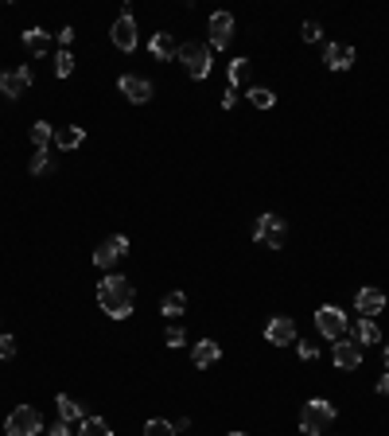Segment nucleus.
I'll return each instance as SVG.
<instances>
[{"mask_svg":"<svg viewBox=\"0 0 389 436\" xmlns=\"http://www.w3.org/2000/svg\"><path fill=\"white\" fill-rule=\"evenodd\" d=\"M78 436H113V429H110V421H102V417H86Z\"/></svg>","mask_w":389,"mask_h":436,"instance_id":"24","label":"nucleus"},{"mask_svg":"<svg viewBox=\"0 0 389 436\" xmlns=\"http://www.w3.org/2000/svg\"><path fill=\"white\" fill-rule=\"evenodd\" d=\"M110 39H113V47H117V51H137V20H132V8L129 4L121 8V16L113 20Z\"/></svg>","mask_w":389,"mask_h":436,"instance_id":"6","label":"nucleus"},{"mask_svg":"<svg viewBox=\"0 0 389 436\" xmlns=\"http://www.w3.org/2000/svg\"><path fill=\"white\" fill-rule=\"evenodd\" d=\"M47 436H70V425H66V421L51 425V429H47Z\"/></svg>","mask_w":389,"mask_h":436,"instance_id":"35","label":"nucleus"},{"mask_svg":"<svg viewBox=\"0 0 389 436\" xmlns=\"http://www.w3.org/2000/svg\"><path fill=\"white\" fill-rule=\"evenodd\" d=\"M12 355H16V339H12V335H4V331H0V358L8 363Z\"/></svg>","mask_w":389,"mask_h":436,"instance_id":"32","label":"nucleus"},{"mask_svg":"<svg viewBox=\"0 0 389 436\" xmlns=\"http://www.w3.org/2000/svg\"><path fill=\"white\" fill-rule=\"evenodd\" d=\"M385 370H389V347H385Z\"/></svg>","mask_w":389,"mask_h":436,"instance_id":"38","label":"nucleus"},{"mask_svg":"<svg viewBox=\"0 0 389 436\" xmlns=\"http://www.w3.org/2000/svg\"><path fill=\"white\" fill-rule=\"evenodd\" d=\"M265 343H272V347H288V343H296V319H288V316L269 319V327H265Z\"/></svg>","mask_w":389,"mask_h":436,"instance_id":"10","label":"nucleus"},{"mask_svg":"<svg viewBox=\"0 0 389 436\" xmlns=\"http://www.w3.org/2000/svg\"><path fill=\"white\" fill-rule=\"evenodd\" d=\"M125 253H129V238L125 234H113V238H105V242L94 250V265L97 269H110V265H117Z\"/></svg>","mask_w":389,"mask_h":436,"instance_id":"9","label":"nucleus"},{"mask_svg":"<svg viewBox=\"0 0 389 436\" xmlns=\"http://www.w3.org/2000/svg\"><path fill=\"white\" fill-rule=\"evenodd\" d=\"M43 432V417L36 405H16L4 421V436H39Z\"/></svg>","mask_w":389,"mask_h":436,"instance_id":"3","label":"nucleus"},{"mask_svg":"<svg viewBox=\"0 0 389 436\" xmlns=\"http://www.w3.org/2000/svg\"><path fill=\"white\" fill-rule=\"evenodd\" d=\"M28 86H31V70L28 67H16V70L0 74V94H8V97H20Z\"/></svg>","mask_w":389,"mask_h":436,"instance_id":"14","label":"nucleus"},{"mask_svg":"<svg viewBox=\"0 0 389 436\" xmlns=\"http://www.w3.org/2000/svg\"><path fill=\"white\" fill-rule=\"evenodd\" d=\"M55 405H59V417H63L66 425H70V421H86V413H82V405H78V401H70V398H66V393H59V398H55Z\"/></svg>","mask_w":389,"mask_h":436,"instance_id":"22","label":"nucleus"},{"mask_svg":"<svg viewBox=\"0 0 389 436\" xmlns=\"http://www.w3.org/2000/svg\"><path fill=\"white\" fill-rule=\"evenodd\" d=\"M218 355H222V347H218L214 339H198L195 347H191V363H195L198 370L214 366V363H218Z\"/></svg>","mask_w":389,"mask_h":436,"instance_id":"16","label":"nucleus"},{"mask_svg":"<svg viewBox=\"0 0 389 436\" xmlns=\"http://www.w3.org/2000/svg\"><path fill=\"white\" fill-rule=\"evenodd\" d=\"M164 343H168L171 351H176V347H183V343H187V331H183V327H168V335H164Z\"/></svg>","mask_w":389,"mask_h":436,"instance_id":"31","label":"nucleus"},{"mask_svg":"<svg viewBox=\"0 0 389 436\" xmlns=\"http://www.w3.org/2000/svg\"><path fill=\"white\" fill-rule=\"evenodd\" d=\"M23 47H28L31 55H47L51 51V36H47L43 28H28L23 31Z\"/></svg>","mask_w":389,"mask_h":436,"instance_id":"19","label":"nucleus"},{"mask_svg":"<svg viewBox=\"0 0 389 436\" xmlns=\"http://www.w3.org/2000/svg\"><path fill=\"white\" fill-rule=\"evenodd\" d=\"M316 327H319V335H324V339L339 343L346 335V312L335 308V304H324V308L316 312Z\"/></svg>","mask_w":389,"mask_h":436,"instance_id":"5","label":"nucleus"},{"mask_svg":"<svg viewBox=\"0 0 389 436\" xmlns=\"http://www.w3.org/2000/svg\"><path fill=\"white\" fill-rule=\"evenodd\" d=\"M144 436H176V425L164 421V417H152V421L144 425Z\"/></svg>","mask_w":389,"mask_h":436,"instance_id":"27","label":"nucleus"},{"mask_svg":"<svg viewBox=\"0 0 389 436\" xmlns=\"http://www.w3.org/2000/svg\"><path fill=\"white\" fill-rule=\"evenodd\" d=\"M70 39H74V28H63V31H59V43L66 47V51H70Z\"/></svg>","mask_w":389,"mask_h":436,"instance_id":"36","label":"nucleus"},{"mask_svg":"<svg viewBox=\"0 0 389 436\" xmlns=\"http://www.w3.org/2000/svg\"><path fill=\"white\" fill-rule=\"evenodd\" d=\"M160 312H164V316H171V319L183 316V312H187V296H183V292H168V296L160 300Z\"/></svg>","mask_w":389,"mask_h":436,"instance_id":"23","label":"nucleus"},{"mask_svg":"<svg viewBox=\"0 0 389 436\" xmlns=\"http://www.w3.org/2000/svg\"><path fill=\"white\" fill-rule=\"evenodd\" d=\"M176 59L183 63V70L191 74V78H206L211 74V47L206 43H179V51H176Z\"/></svg>","mask_w":389,"mask_h":436,"instance_id":"4","label":"nucleus"},{"mask_svg":"<svg viewBox=\"0 0 389 436\" xmlns=\"http://www.w3.org/2000/svg\"><path fill=\"white\" fill-rule=\"evenodd\" d=\"M253 242H261V245H269V250H280L284 245V218L280 215H261L257 218V226H253Z\"/></svg>","mask_w":389,"mask_h":436,"instance_id":"7","label":"nucleus"},{"mask_svg":"<svg viewBox=\"0 0 389 436\" xmlns=\"http://www.w3.org/2000/svg\"><path fill=\"white\" fill-rule=\"evenodd\" d=\"M362 355H366V347H362L354 335H351V339L343 335V339L335 343V351H331V358H335L339 370H358V366H362Z\"/></svg>","mask_w":389,"mask_h":436,"instance_id":"8","label":"nucleus"},{"mask_svg":"<svg viewBox=\"0 0 389 436\" xmlns=\"http://www.w3.org/2000/svg\"><path fill=\"white\" fill-rule=\"evenodd\" d=\"M148 47H152V55H156V59H164V63H168V59H176V51H179V43L168 36V31H156V36H152V43H148Z\"/></svg>","mask_w":389,"mask_h":436,"instance_id":"18","label":"nucleus"},{"mask_svg":"<svg viewBox=\"0 0 389 436\" xmlns=\"http://www.w3.org/2000/svg\"><path fill=\"white\" fill-rule=\"evenodd\" d=\"M82 141H86V129H82V125H63V129H55V144H59L63 152H74Z\"/></svg>","mask_w":389,"mask_h":436,"instance_id":"17","label":"nucleus"},{"mask_svg":"<svg viewBox=\"0 0 389 436\" xmlns=\"http://www.w3.org/2000/svg\"><path fill=\"white\" fill-rule=\"evenodd\" d=\"M324 63H327L331 70H351L354 67V47L351 43H327Z\"/></svg>","mask_w":389,"mask_h":436,"instance_id":"15","label":"nucleus"},{"mask_svg":"<svg viewBox=\"0 0 389 436\" xmlns=\"http://www.w3.org/2000/svg\"><path fill=\"white\" fill-rule=\"evenodd\" d=\"M300 36H304V43H316L319 36H324V28H319L316 20H304V28H300Z\"/></svg>","mask_w":389,"mask_h":436,"instance_id":"30","label":"nucleus"},{"mask_svg":"<svg viewBox=\"0 0 389 436\" xmlns=\"http://www.w3.org/2000/svg\"><path fill=\"white\" fill-rule=\"evenodd\" d=\"M230 436H250V432H230Z\"/></svg>","mask_w":389,"mask_h":436,"instance_id":"39","label":"nucleus"},{"mask_svg":"<svg viewBox=\"0 0 389 436\" xmlns=\"http://www.w3.org/2000/svg\"><path fill=\"white\" fill-rule=\"evenodd\" d=\"M250 102L257 105V110H272V105H277V94H272L269 86H253L250 90Z\"/></svg>","mask_w":389,"mask_h":436,"instance_id":"25","label":"nucleus"},{"mask_svg":"<svg viewBox=\"0 0 389 436\" xmlns=\"http://www.w3.org/2000/svg\"><path fill=\"white\" fill-rule=\"evenodd\" d=\"M117 86H121V94H125L132 105H144L148 97H152V82H148V78H140V74H121V82H117Z\"/></svg>","mask_w":389,"mask_h":436,"instance_id":"11","label":"nucleus"},{"mask_svg":"<svg viewBox=\"0 0 389 436\" xmlns=\"http://www.w3.org/2000/svg\"><path fill=\"white\" fill-rule=\"evenodd\" d=\"M378 393H385V398H389V370H385L382 378H378Z\"/></svg>","mask_w":389,"mask_h":436,"instance_id":"37","label":"nucleus"},{"mask_svg":"<svg viewBox=\"0 0 389 436\" xmlns=\"http://www.w3.org/2000/svg\"><path fill=\"white\" fill-rule=\"evenodd\" d=\"M51 168H55V164H51V156H47V152H36V156H31V164H28L31 176H43V171H51Z\"/></svg>","mask_w":389,"mask_h":436,"instance_id":"28","label":"nucleus"},{"mask_svg":"<svg viewBox=\"0 0 389 436\" xmlns=\"http://www.w3.org/2000/svg\"><path fill=\"white\" fill-rule=\"evenodd\" d=\"M97 304H102V312L110 319H129L132 316V304H137V296H132V281L121 273H110L97 281Z\"/></svg>","mask_w":389,"mask_h":436,"instance_id":"1","label":"nucleus"},{"mask_svg":"<svg viewBox=\"0 0 389 436\" xmlns=\"http://www.w3.org/2000/svg\"><path fill=\"white\" fill-rule=\"evenodd\" d=\"M351 335L362 343V347H370V343H378V339H382V331H378V324H374V319H366V316H362L358 324H354V331H351Z\"/></svg>","mask_w":389,"mask_h":436,"instance_id":"20","label":"nucleus"},{"mask_svg":"<svg viewBox=\"0 0 389 436\" xmlns=\"http://www.w3.org/2000/svg\"><path fill=\"white\" fill-rule=\"evenodd\" d=\"M245 78H250V59H234L230 63V90H238Z\"/></svg>","mask_w":389,"mask_h":436,"instance_id":"26","label":"nucleus"},{"mask_svg":"<svg viewBox=\"0 0 389 436\" xmlns=\"http://www.w3.org/2000/svg\"><path fill=\"white\" fill-rule=\"evenodd\" d=\"M331 425H335V405L324 398H311L308 405L300 409V432L304 436H324Z\"/></svg>","mask_w":389,"mask_h":436,"instance_id":"2","label":"nucleus"},{"mask_svg":"<svg viewBox=\"0 0 389 436\" xmlns=\"http://www.w3.org/2000/svg\"><path fill=\"white\" fill-rule=\"evenodd\" d=\"M230 39H234V16H230V12H214L211 16V47L226 51Z\"/></svg>","mask_w":389,"mask_h":436,"instance_id":"12","label":"nucleus"},{"mask_svg":"<svg viewBox=\"0 0 389 436\" xmlns=\"http://www.w3.org/2000/svg\"><path fill=\"white\" fill-rule=\"evenodd\" d=\"M316 355H319V351H316V343H300V358H304V363H311Z\"/></svg>","mask_w":389,"mask_h":436,"instance_id":"33","label":"nucleus"},{"mask_svg":"<svg viewBox=\"0 0 389 436\" xmlns=\"http://www.w3.org/2000/svg\"><path fill=\"white\" fill-rule=\"evenodd\" d=\"M238 105V90H226V94H222V110H234Z\"/></svg>","mask_w":389,"mask_h":436,"instance_id":"34","label":"nucleus"},{"mask_svg":"<svg viewBox=\"0 0 389 436\" xmlns=\"http://www.w3.org/2000/svg\"><path fill=\"white\" fill-rule=\"evenodd\" d=\"M70 70H74V55L59 51V55H55V74H59V78H70Z\"/></svg>","mask_w":389,"mask_h":436,"instance_id":"29","label":"nucleus"},{"mask_svg":"<svg viewBox=\"0 0 389 436\" xmlns=\"http://www.w3.org/2000/svg\"><path fill=\"white\" fill-rule=\"evenodd\" d=\"M354 308H358L366 319H374L378 312H385V292L382 289H358V296H354Z\"/></svg>","mask_w":389,"mask_h":436,"instance_id":"13","label":"nucleus"},{"mask_svg":"<svg viewBox=\"0 0 389 436\" xmlns=\"http://www.w3.org/2000/svg\"><path fill=\"white\" fill-rule=\"evenodd\" d=\"M28 137H31V144H36V152H47V144L55 141V129L47 125V121H36V125L28 129Z\"/></svg>","mask_w":389,"mask_h":436,"instance_id":"21","label":"nucleus"}]
</instances>
